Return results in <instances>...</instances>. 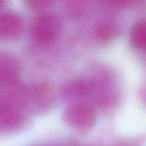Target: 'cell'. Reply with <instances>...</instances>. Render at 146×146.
<instances>
[{
	"label": "cell",
	"instance_id": "obj_2",
	"mask_svg": "<svg viewBox=\"0 0 146 146\" xmlns=\"http://www.w3.org/2000/svg\"><path fill=\"white\" fill-rule=\"evenodd\" d=\"M64 121L71 127L80 131H87L96 121V113L92 106L79 103L69 106L63 114Z\"/></svg>",
	"mask_w": 146,
	"mask_h": 146
},
{
	"label": "cell",
	"instance_id": "obj_1",
	"mask_svg": "<svg viewBox=\"0 0 146 146\" xmlns=\"http://www.w3.org/2000/svg\"><path fill=\"white\" fill-rule=\"evenodd\" d=\"M61 30V21L53 13H41L32 23V35L39 43H49L56 38Z\"/></svg>",
	"mask_w": 146,
	"mask_h": 146
},
{
	"label": "cell",
	"instance_id": "obj_7",
	"mask_svg": "<svg viewBox=\"0 0 146 146\" xmlns=\"http://www.w3.org/2000/svg\"><path fill=\"white\" fill-rule=\"evenodd\" d=\"M28 3L33 6V8H42L45 5H48L50 3L49 1H29Z\"/></svg>",
	"mask_w": 146,
	"mask_h": 146
},
{
	"label": "cell",
	"instance_id": "obj_5",
	"mask_svg": "<svg viewBox=\"0 0 146 146\" xmlns=\"http://www.w3.org/2000/svg\"><path fill=\"white\" fill-rule=\"evenodd\" d=\"M130 38L133 45L139 50H145L146 45V24L145 21H138L132 27Z\"/></svg>",
	"mask_w": 146,
	"mask_h": 146
},
{
	"label": "cell",
	"instance_id": "obj_6",
	"mask_svg": "<svg viewBox=\"0 0 146 146\" xmlns=\"http://www.w3.org/2000/svg\"><path fill=\"white\" fill-rule=\"evenodd\" d=\"M113 33V27L109 25H102L96 29V35L101 39H109L112 37Z\"/></svg>",
	"mask_w": 146,
	"mask_h": 146
},
{
	"label": "cell",
	"instance_id": "obj_3",
	"mask_svg": "<svg viewBox=\"0 0 146 146\" xmlns=\"http://www.w3.org/2000/svg\"><path fill=\"white\" fill-rule=\"evenodd\" d=\"M22 29V19L18 13L8 10L0 14V39H15L21 35Z\"/></svg>",
	"mask_w": 146,
	"mask_h": 146
},
{
	"label": "cell",
	"instance_id": "obj_4",
	"mask_svg": "<svg viewBox=\"0 0 146 146\" xmlns=\"http://www.w3.org/2000/svg\"><path fill=\"white\" fill-rule=\"evenodd\" d=\"M21 72L19 62L9 53L0 51V85H10L18 78Z\"/></svg>",
	"mask_w": 146,
	"mask_h": 146
}]
</instances>
